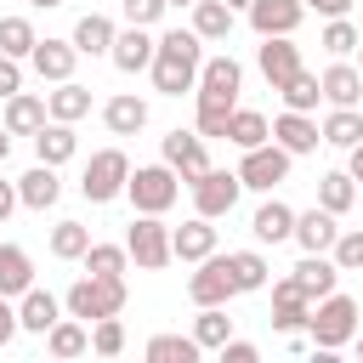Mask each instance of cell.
Wrapping results in <instances>:
<instances>
[{"label":"cell","instance_id":"obj_30","mask_svg":"<svg viewBox=\"0 0 363 363\" xmlns=\"http://www.w3.org/2000/svg\"><path fill=\"white\" fill-rule=\"evenodd\" d=\"M193 34L199 40H227L233 34V6L227 0H193Z\"/></svg>","mask_w":363,"mask_h":363},{"label":"cell","instance_id":"obj_55","mask_svg":"<svg viewBox=\"0 0 363 363\" xmlns=\"http://www.w3.org/2000/svg\"><path fill=\"white\" fill-rule=\"evenodd\" d=\"M357 74H363V40H357Z\"/></svg>","mask_w":363,"mask_h":363},{"label":"cell","instance_id":"obj_48","mask_svg":"<svg viewBox=\"0 0 363 363\" xmlns=\"http://www.w3.org/2000/svg\"><path fill=\"white\" fill-rule=\"evenodd\" d=\"M17 335V306H11V295H0V346Z\"/></svg>","mask_w":363,"mask_h":363},{"label":"cell","instance_id":"obj_14","mask_svg":"<svg viewBox=\"0 0 363 363\" xmlns=\"http://www.w3.org/2000/svg\"><path fill=\"white\" fill-rule=\"evenodd\" d=\"M28 62H34V74L40 79H74V62H79V51H74V40H34V51H28Z\"/></svg>","mask_w":363,"mask_h":363},{"label":"cell","instance_id":"obj_12","mask_svg":"<svg viewBox=\"0 0 363 363\" xmlns=\"http://www.w3.org/2000/svg\"><path fill=\"white\" fill-rule=\"evenodd\" d=\"M255 62H261L267 85L278 91L284 79H295V74H301V45H295L289 34H267V40H261V51H255Z\"/></svg>","mask_w":363,"mask_h":363},{"label":"cell","instance_id":"obj_50","mask_svg":"<svg viewBox=\"0 0 363 363\" xmlns=\"http://www.w3.org/2000/svg\"><path fill=\"white\" fill-rule=\"evenodd\" d=\"M346 153H352V164H346V176H352V182H363V142H352Z\"/></svg>","mask_w":363,"mask_h":363},{"label":"cell","instance_id":"obj_52","mask_svg":"<svg viewBox=\"0 0 363 363\" xmlns=\"http://www.w3.org/2000/svg\"><path fill=\"white\" fill-rule=\"evenodd\" d=\"M6 153H11V130L0 125V164H6Z\"/></svg>","mask_w":363,"mask_h":363},{"label":"cell","instance_id":"obj_7","mask_svg":"<svg viewBox=\"0 0 363 363\" xmlns=\"http://www.w3.org/2000/svg\"><path fill=\"white\" fill-rule=\"evenodd\" d=\"M199 272L187 278V295H193V306H227L233 295H238V284H233V267H227V255H204V261H193Z\"/></svg>","mask_w":363,"mask_h":363},{"label":"cell","instance_id":"obj_13","mask_svg":"<svg viewBox=\"0 0 363 363\" xmlns=\"http://www.w3.org/2000/svg\"><path fill=\"white\" fill-rule=\"evenodd\" d=\"M272 142L289 153V159H301V153H318V142H323V130L306 119V113H295V108H284L278 119H272Z\"/></svg>","mask_w":363,"mask_h":363},{"label":"cell","instance_id":"obj_41","mask_svg":"<svg viewBox=\"0 0 363 363\" xmlns=\"http://www.w3.org/2000/svg\"><path fill=\"white\" fill-rule=\"evenodd\" d=\"M34 40H40V34H34V23H28V17H0V51H6V57H17V62H23V57L34 51Z\"/></svg>","mask_w":363,"mask_h":363},{"label":"cell","instance_id":"obj_57","mask_svg":"<svg viewBox=\"0 0 363 363\" xmlns=\"http://www.w3.org/2000/svg\"><path fill=\"white\" fill-rule=\"evenodd\" d=\"M357 357H363V340H357Z\"/></svg>","mask_w":363,"mask_h":363},{"label":"cell","instance_id":"obj_38","mask_svg":"<svg viewBox=\"0 0 363 363\" xmlns=\"http://www.w3.org/2000/svg\"><path fill=\"white\" fill-rule=\"evenodd\" d=\"M227 335H233V318H227L221 306H199V318H193V340H199V352H216Z\"/></svg>","mask_w":363,"mask_h":363},{"label":"cell","instance_id":"obj_53","mask_svg":"<svg viewBox=\"0 0 363 363\" xmlns=\"http://www.w3.org/2000/svg\"><path fill=\"white\" fill-rule=\"evenodd\" d=\"M28 6H40V11H51V6H62V0H28Z\"/></svg>","mask_w":363,"mask_h":363},{"label":"cell","instance_id":"obj_17","mask_svg":"<svg viewBox=\"0 0 363 363\" xmlns=\"http://www.w3.org/2000/svg\"><path fill=\"white\" fill-rule=\"evenodd\" d=\"M108 57H113V68H119V74H142V68L153 62V34L130 23V28H119V34H113Z\"/></svg>","mask_w":363,"mask_h":363},{"label":"cell","instance_id":"obj_51","mask_svg":"<svg viewBox=\"0 0 363 363\" xmlns=\"http://www.w3.org/2000/svg\"><path fill=\"white\" fill-rule=\"evenodd\" d=\"M11 210H17V187H11V182H0V221H6Z\"/></svg>","mask_w":363,"mask_h":363},{"label":"cell","instance_id":"obj_44","mask_svg":"<svg viewBox=\"0 0 363 363\" xmlns=\"http://www.w3.org/2000/svg\"><path fill=\"white\" fill-rule=\"evenodd\" d=\"M357 40H363V34H357L346 17H329V28H323V51H329V57H346V51H357Z\"/></svg>","mask_w":363,"mask_h":363},{"label":"cell","instance_id":"obj_1","mask_svg":"<svg viewBox=\"0 0 363 363\" xmlns=\"http://www.w3.org/2000/svg\"><path fill=\"white\" fill-rule=\"evenodd\" d=\"M199 62H204V40H199L193 28H170V34H159V40H153V62H147L153 91H159V96H182V91H193V85H199Z\"/></svg>","mask_w":363,"mask_h":363},{"label":"cell","instance_id":"obj_10","mask_svg":"<svg viewBox=\"0 0 363 363\" xmlns=\"http://www.w3.org/2000/svg\"><path fill=\"white\" fill-rule=\"evenodd\" d=\"M164 164H170V170H176V176H182V182L193 187V182H199V176L210 170L204 136H199V130H182V125H176V130L164 136Z\"/></svg>","mask_w":363,"mask_h":363},{"label":"cell","instance_id":"obj_11","mask_svg":"<svg viewBox=\"0 0 363 363\" xmlns=\"http://www.w3.org/2000/svg\"><path fill=\"white\" fill-rule=\"evenodd\" d=\"M244 17H250V28L267 40V34H295L301 17H306V6H301V0H250Z\"/></svg>","mask_w":363,"mask_h":363},{"label":"cell","instance_id":"obj_23","mask_svg":"<svg viewBox=\"0 0 363 363\" xmlns=\"http://www.w3.org/2000/svg\"><path fill=\"white\" fill-rule=\"evenodd\" d=\"M57 199H62L57 164H34L28 176H17V204H28V210H51Z\"/></svg>","mask_w":363,"mask_h":363},{"label":"cell","instance_id":"obj_2","mask_svg":"<svg viewBox=\"0 0 363 363\" xmlns=\"http://www.w3.org/2000/svg\"><path fill=\"white\" fill-rule=\"evenodd\" d=\"M306 335H312L318 352H340V346L357 335V301L340 295V289H329L323 301H312V312H306Z\"/></svg>","mask_w":363,"mask_h":363},{"label":"cell","instance_id":"obj_54","mask_svg":"<svg viewBox=\"0 0 363 363\" xmlns=\"http://www.w3.org/2000/svg\"><path fill=\"white\" fill-rule=\"evenodd\" d=\"M227 6H233V11H244V6H250V0H227Z\"/></svg>","mask_w":363,"mask_h":363},{"label":"cell","instance_id":"obj_9","mask_svg":"<svg viewBox=\"0 0 363 363\" xmlns=\"http://www.w3.org/2000/svg\"><path fill=\"white\" fill-rule=\"evenodd\" d=\"M284 176H289V153H284L278 142L244 147V164H238V182H244V187H255V193H272Z\"/></svg>","mask_w":363,"mask_h":363},{"label":"cell","instance_id":"obj_27","mask_svg":"<svg viewBox=\"0 0 363 363\" xmlns=\"http://www.w3.org/2000/svg\"><path fill=\"white\" fill-rule=\"evenodd\" d=\"M250 233H255L261 244H284V238L295 233V210H289L284 199H267V204L250 216Z\"/></svg>","mask_w":363,"mask_h":363},{"label":"cell","instance_id":"obj_24","mask_svg":"<svg viewBox=\"0 0 363 363\" xmlns=\"http://www.w3.org/2000/svg\"><path fill=\"white\" fill-rule=\"evenodd\" d=\"M85 113H91V91H85L79 79H57V91H45V119L74 125V119H85Z\"/></svg>","mask_w":363,"mask_h":363},{"label":"cell","instance_id":"obj_28","mask_svg":"<svg viewBox=\"0 0 363 363\" xmlns=\"http://www.w3.org/2000/svg\"><path fill=\"white\" fill-rule=\"evenodd\" d=\"M289 278L301 284V295H306V301H323V295H329V289L340 284V267H335L329 255H306V261H301V267H295Z\"/></svg>","mask_w":363,"mask_h":363},{"label":"cell","instance_id":"obj_5","mask_svg":"<svg viewBox=\"0 0 363 363\" xmlns=\"http://www.w3.org/2000/svg\"><path fill=\"white\" fill-rule=\"evenodd\" d=\"M125 176H130L125 147H102V153H91V164H85V176H79V193H85L91 204H113V199L125 193Z\"/></svg>","mask_w":363,"mask_h":363},{"label":"cell","instance_id":"obj_4","mask_svg":"<svg viewBox=\"0 0 363 363\" xmlns=\"http://www.w3.org/2000/svg\"><path fill=\"white\" fill-rule=\"evenodd\" d=\"M125 199L136 204V216H164L182 199V176L170 164H136L125 176Z\"/></svg>","mask_w":363,"mask_h":363},{"label":"cell","instance_id":"obj_19","mask_svg":"<svg viewBox=\"0 0 363 363\" xmlns=\"http://www.w3.org/2000/svg\"><path fill=\"white\" fill-rule=\"evenodd\" d=\"M210 250H216V227H210V216H193V221L170 227V255H176V261H204Z\"/></svg>","mask_w":363,"mask_h":363},{"label":"cell","instance_id":"obj_33","mask_svg":"<svg viewBox=\"0 0 363 363\" xmlns=\"http://www.w3.org/2000/svg\"><path fill=\"white\" fill-rule=\"evenodd\" d=\"M267 136H272L267 113H255V108H233V119H227V142H233V147H261Z\"/></svg>","mask_w":363,"mask_h":363},{"label":"cell","instance_id":"obj_39","mask_svg":"<svg viewBox=\"0 0 363 363\" xmlns=\"http://www.w3.org/2000/svg\"><path fill=\"white\" fill-rule=\"evenodd\" d=\"M147 363H199V340L193 335H153Z\"/></svg>","mask_w":363,"mask_h":363},{"label":"cell","instance_id":"obj_37","mask_svg":"<svg viewBox=\"0 0 363 363\" xmlns=\"http://www.w3.org/2000/svg\"><path fill=\"white\" fill-rule=\"evenodd\" d=\"M79 261H85V272H96V278H125L130 250H125V244H91Z\"/></svg>","mask_w":363,"mask_h":363},{"label":"cell","instance_id":"obj_18","mask_svg":"<svg viewBox=\"0 0 363 363\" xmlns=\"http://www.w3.org/2000/svg\"><path fill=\"white\" fill-rule=\"evenodd\" d=\"M57 318H62V301H57L51 289H34V284H28V289L17 295V329H28V335H45Z\"/></svg>","mask_w":363,"mask_h":363},{"label":"cell","instance_id":"obj_35","mask_svg":"<svg viewBox=\"0 0 363 363\" xmlns=\"http://www.w3.org/2000/svg\"><path fill=\"white\" fill-rule=\"evenodd\" d=\"M318 130H323L329 147H352V142H363V113H357V108H335Z\"/></svg>","mask_w":363,"mask_h":363},{"label":"cell","instance_id":"obj_31","mask_svg":"<svg viewBox=\"0 0 363 363\" xmlns=\"http://www.w3.org/2000/svg\"><path fill=\"white\" fill-rule=\"evenodd\" d=\"M227 267H233V284H238V295H250V289H267V278H272V267H267V255H261V250H233V255H227Z\"/></svg>","mask_w":363,"mask_h":363},{"label":"cell","instance_id":"obj_26","mask_svg":"<svg viewBox=\"0 0 363 363\" xmlns=\"http://www.w3.org/2000/svg\"><path fill=\"white\" fill-rule=\"evenodd\" d=\"M113 17H102V11H85L79 23H74V51L79 57H108V45H113Z\"/></svg>","mask_w":363,"mask_h":363},{"label":"cell","instance_id":"obj_43","mask_svg":"<svg viewBox=\"0 0 363 363\" xmlns=\"http://www.w3.org/2000/svg\"><path fill=\"white\" fill-rule=\"evenodd\" d=\"M91 352H102V357H119V352H125V323H119V312L91 323Z\"/></svg>","mask_w":363,"mask_h":363},{"label":"cell","instance_id":"obj_40","mask_svg":"<svg viewBox=\"0 0 363 363\" xmlns=\"http://www.w3.org/2000/svg\"><path fill=\"white\" fill-rule=\"evenodd\" d=\"M278 91H284V108H295V113H312V108H318V96H323L318 74H306V68H301L295 79H284Z\"/></svg>","mask_w":363,"mask_h":363},{"label":"cell","instance_id":"obj_22","mask_svg":"<svg viewBox=\"0 0 363 363\" xmlns=\"http://www.w3.org/2000/svg\"><path fill=\"white\" fill-rule=\"evenodd\" d=\"M34 153H40V164H68V159L79 153V136H74V125H62V119H45V125L34 130Z\"/></svg>","mask_w":363,"mask_h":363},{"label":"cell","instance_id":"obj_46","mask_svg":"<svg viewBox=\"0 0 363 363\" xmlns=\"http://www.w3.org/2000/svg\"><path fill=\"white\" fill-rule=\"evenodd\" d=\"M216 352H221V363H255V357H261V352H255L250 340H233V335H227V340H221Z\"/></svg>","mask_w":363,"mask_h":363},{"label":"cell","instance_id":"obj_6","mask_svg":"<svg viewBox=\"0 0 363 363\" xmlns=\"http://www.w3.org/2000/svg\"><path fill=\"white\" fill-rule=\"evenodd\" d=\"M125 250H130V261H136L142 272H159V267L176 261V255H170V227H164L159 216H136L130 233H125Z\"/></svg>","mask_w":363,"mask_h":363},{"label":"cell","instance_id":"obj_8","mask_svg":"<svg viewBox=\"0 0 363 363\" xmlns=\"http://www.w3.org/2000/svg\"><path fill=\"white\" fill-rule=\"evenodd\" d=\"M238 193H244V182H238V170H204L199 182H193V210L199 216H233V204H238Z\"/></svg>","mask_w":363,"mask_h":363},{"label":"cell","instance_id":"obj_56","mask_svg":"<svg viewBox=\"0 0 363 363\" xmlns=\"http://www.w3.org/2000/svg\"><path fill=\"white\" fill-rule=\"evenodd\" d=\"M164 6H193V0H164Z\"/></svg>","mask_w":363,"mask_h":363},{"label":"cell","instance_id":"obj_47","mask_svg":"<svg viewBox=\"0 0 363 363\" xmlns=\"http://www.w3.org/2000/svg\"><path fill=\"white\" fill-rule=\"evenodd\" d=\"M11 91H23V68H17V57L0 51V96H11Z\"/></svg>","mask_w":363,"mask_h":363},{"label":"cell","instance_id":"obj_42","mask_svg":"<svg viewBox=\"0 0 363 363\" xmlns=\"http://www.w3.org/2000/svg\"><path fill=\"white\" fill-rule=\"evenodd\" d=\"M329 261L340 272H363V227H340L335 244H329Z\"/></svg>","mask_w":363,"mask_h":363},{"label":"cell","instance_id":"obj_3","mask_svg":"<svg viewBox=\"0 0 363 363\" xmlns=\"http://www.w3.org/2000/svg\"><path fill=\"white\" fill-rule=\"evenodd\" d=\"M62 306H68V318H79V323L113 318V312H125V278H96V272H85V278L68 284Z\"/></svg>","mask_w":363,"mask_h":363},{"label":"cell","instance_id":"obj_16","mask_svg":"<svg viewBox=\"0 0 363 363\" xmlns=\"http://www.w3.org/2000/svg\"><path fill=\"white\" fill-rule=\"evenodd\" d=\"M306 312H312V301L301 295V284L295 278H278L272 284V329L278 335H295V329H306Z\"/></svg>","mask_w":363,"mask_h":363},{"label":"cell","instance_id":"obj_34","mask_svg":"<svg viewBox=\"0 0 363 363\" xmlns=\"http://www.w3.org/2000/svg\"><path fill=\"white\" fill-rule=\"evenodd\" d=\"M318 204H323L329 216H346V210L357 204V182H352L346 170H329V176H318Z\"/></svg>","mask_w":363,"mask_h":363},{"label":"cell","instance_id":"obj_21","mask_svg":"<svg viewBox=\"0 0 363 363\" xmlns=\"http://www.w3.org/2000/svg\"><path fill=\"white\" fill-rule=\"evenodd\" d=\"M0 125H6L11 136H34V130L45 125V96H34V91H11V96H6Z\"/></svg>","mask_w":363,"mask_h":363},{"label":"cell","instance_id":"obj_20","mask_svg":"<svg viewBox=\"0 0 363 363\" xmlns=\"http://www.w3.org/2000/svg\"><path fill=\"white\" fill-rule=\"evenodd\" d=\"M318 85H323V102L329 108H357V96H363V74L352 62H329L318 74Z\"/></svg>","mask_w":363,"mask_h":363},{"label":"cell","instance_id":"obj_32","mask_svg":"<svg viewBox=\"0 0 363 363\" xmlns=\"http://www.w3.org/2000/svg\"><path fill=\"white\" fill-rule=\"evenodd\" d=\"M34 284V261L17 244H0V295H23Z\"/></svg>","mask_w":363,"mask_h":363},{"label":"cell","instance_id":"obj_36","mask_svg":"<svg viewBox=\"0 0 363 363\" xmlns=\"http://www.w3.org/2000/svg\"><path fill=\"white\" fill-rule=\"evenodd\" d=\"M85 250H91V227L85 221H57L51 227V255L57 261H79Z\"/></svg>","mask_w":363,"mask_h":363},{"label":"cell","instance_id":"obj_49","mask_svg":"<svg viewBox=\"0 0 363 363\" xmlns=\"http://www.w3.org/2000/svg\"><path fill=\"white\" fill-rule=\"evenodd\" d=\"M306 11H323V17H346L352 11V0H301Z\"/></svg>","mask_w":363,"mask_h":363},{"label":"cell","instance_id":"obj_45","mask_svg":"<svg viewBox=\"0 0 363 363\" xmlns=\"http://www.w3.org/2000/svg\"><path fill=\"white\" fill-rule=\"evenodd\" d=\"M164 11H170L164 0H125V23H136V28H153Z\"/></svg>","mask_w":363,"mask_h":363},{"label":"cell","instance_id":"obj_25","mask_svg":"<svg viewBox=\"0 0 363 363\" xmlns=\"http://www.w3.org/2000/svg\"><path fill=\"white\" fill-rule=\"evenodd\" d=\"M102 125H108L113 136H136V130L147 125V102H142L136 91H119V96H108V108H102Z\"/></svg>","mask_w":363,"mask_h":363},{"label":"cell","instance_id":"obj_15","mask_svg":"<svg viewBox=\"0 0 363 363\" xmlns=\"http://www.w3.org/2000/svg\"><path fill=\"white\" fill-rule=\"evenodd\" d=\"M335 233H340V216H329V210L318 204V210H301V216H295V233H289V238H295L306 255H329Z\"/></svg>","mask_w":363,"mask_h":363},{"label":"cell","instance_id":"obj_29","mask_svg":"<svg viewBox=\"0 0 363 363\" xmlns=\"http://www.w3.org/2000/svg\"><path fill=\"white\" fill-rule=\"evenodd\" d=\"M45 346H51V357H79V352H91V323L57 318V323L45 329Z\"/></svg>","mask_w":363,"mask_h":363}]
</instances>
